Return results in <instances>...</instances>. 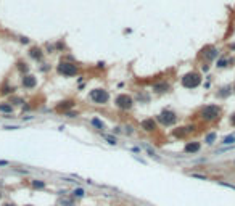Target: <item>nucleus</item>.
<instances>
[{
    "instance_id": "1",
    "label": "nucleus",
    "mask_w": 235,
    "mask_h": 206,
    "mask_svg": "<svg viewBox=\"0 0 235 206\" xmlns=\"http://www.w3.org/2000/svg\"><path fill=\"white\" fill-rule=\"evenodd\" d=\"M89 98L97 103V105H106L108 101H110V93H108V90H105V89H93V90H90V93H89Z\"/></svg>"
},
{
    "instance_id": "2",
    "label": "nucleus",
    "mask_w": 235,
    "mask_h": 206,
    "mask_svg": "<svg viewBox=\"0 0 235 206\" xmlns=\"http://www.w3.org/2000/svg\"><path fill=\"white\" fill-rule=\"evenodd\" d=\"M114 105L119 110L127 111V110H130L134 106V98L130 95H127V93H119V95L114 98Z\"/></svg>"
},
{
    "instance_id": "3",
    "label": "nucleus",
    "mask_w": 235,
    "mask_h": 206,
    "mask_svg": "<svg viewBox=\"0 0 235 206\" xmlns=\"http://www.w3.org/2000/svg\"><path fill=\"white\" fill-rule=\"evenodd\" d=\"M201 84V76L198 73H187L182 77V86L185 89H196Z\"/></svg>"
},
{
    "instance_id": "4",
    "label": "nucleus",
    "mask_w": 235,
    "mask_h": 206,
    "mask_svg": "<svg viewBox=\"0 0 235 206\" xmlns=\"http://www.w3.org/2000/svg\"><path fill=\"white\" fill-rule=\"evenodd\" d=\"M219 113H221L219 106L208 105V106H205V108L201 110L200 116H201V119H205V121H214V119L219 118Z\"/></svg>"
},
{
    "instance_id": "5",
    "label": "nucleus",
    "mask_w": 235,
    "mask_h": 206,
    "mask_svg": "<svg viewBox=\"0 0 235 206\" xmlns=\"http://www.w3.org/2000/svg\"><path fill=\"white\" fill-rule=\"evenodd\" d=\"M56 71L61 74V76L71 77V76H76V74H77V66H76L74 63L61 61V63L58 64V68H56Z\"/></svg>"
},
{
    "instance_id": "6",
    "label": "nucleus",
    "mask_w": 235,
    "mask_h": 206,
    "mask_svg": "<svg viewBox=\"0 0 235 206\" xmlns=\"http://www.w3.org/2000/svg\"><path fill=\"white\" fill-rule=\"evenodd\" d=\"M156 121H158V123H161L163 126H172V124H176L177 116H176L174 111L166 110V111H163V113H159L156 116Z\"/></svg>"
},
{
    "instance_id": "7",
    "label": "nucleus",
    "mask_w": 235,
    "mask_h": 206,
    "mask_svg": "<svg viewBox=\"0 0 235 206\" xmlns=\"http://www.w3.org/2000/svg\"><path fill=\"white\" fill-rule=\"evenodd\" d=\"M140 127H142L145 132H155V130H156V121L153 118H147L140 123Z\"/></svg>"
},
{
    "instance_id": "8",
    "label": "nucleus",
    "mask_w": 235,
    "mask_h": 206,
    "mask_svg": "<svg viewBox=\"0 0 235 206\" xmlns=\"http://www.w3.org/2000/svg\"><path fill=\"white\" fill-rule=\"evenodd\" d=\"M37 86V77L36 76H31V74H26L23 77V87L24 89H34Z\"/></svg>"
},
{
    "instance_id": "9",
    "label": "nucleus",
    "mask_w": 235,
    "mask_h": 206,
    "mask_svg": "<svg viewBox=\"0 0 235 206\" xmlns=\"http://www.w3.org/2000/svg\"><path fill=\"white\" fill-rule=\"evenodd\" d=\"M74 106V101L73 100H64L61 103H58L56 105V111H63V113H68L69 110H71Z\"/></svg>"
},
{
    "instance_id": "10",
    "label": "nucleus",
    "mask_w": 235,
    "mask_h": 206,
    "mask_svg": "<svg viewBox=\"0 0 235 206\" xmlns=\"http://www.w3.org/2000/svg\"><path fill=\"white\" fill-rule=\"evenodd\" d=\"M29 57L37 60V61H40L42 57H44V52H42V48H39V47H32L29 50Z\"/></svg>"
},
{
    "instance_id": "11",
    "label": "nucleus",
    "mask_w": 235,
    "mask_h": 206,
    "mask_svg": "<svg viewBox=\"0 0 235 206\" xmlns=\"http://www.w3.org/2000/svg\"><path fill=\"white\" fill-rule=\"evenodd\" d=\"M200 148H201V145L198 142H190L185 145V153H196V151H200Z\"/></svg>"
},
{
    "instance_id": "12",
    "label": "nucleus",
    "mask_w": 235,
    "mask_h": 206,
    "mask_svg": "<svg viewBox=\"0 0 235 206\" xmlns=\"http://www.w3.org/2000/svg\"><path fill=\"white\" fill-rule=\"evenodd\" d=\"M203 55H205L206 60H214L216 57H218V50H216L214 47H208V48H206V52L203 50Z\"/></svg>"
},
{
    "instance_id": "13",
    "label": "nucleus",
    "mask_w": 235,
    "mask_h": 206,
    "mask_svg": "<svg viewBox=\"0 0 235 206\" xmlns=\"http://www.w3.org/2000/svg\"><path fill=\"white\" fill-rule=\"evenodd\" d=\"M153 90L156 93H164L169 90V84L168 82H161V84H155L153 86Z\"/></svg>"
},
{
    "instance_id": "14",
    "label": "nucleus",
    "mask_w": 235,
    "mask_h": 206,
    "mask_svg": "<svg viewBox=\"0 0 235 206\" xmlns=\"http://www.w3.org/2000/svg\"><path fill=\"white\" fill-rule=\"evenodd\" d=\"M0 111L5 114H11L13 113V105L11 103H0Z\"/></svg>"
},
{
    "instance_id": "15",
    "label": "nucleus",
    "mask_w": 235,
    "mask_h": 206,
    "mask_svg": "<svg viewBox=\"0 0 235 206\" xmlns=\"http://www.w3.org/2000/svg\"><path fill=\"white\" fill-rule=\"evenodd\" d=\"M90 124H92V126H95L97 129H105V124H103V121H100L98 118H92Z\"/></svg>"
},
{
    "instance_id": "16",
    "label": "nucleus",
    "mask_w": 235,
    "mask_h": 206,
    "mask_svg": "<svg viewBox=\"0 0 235 206\" xmlns=\"http://www.w3.org/2000/svg\"><path fill=\"white\" fill-rule=\"evenodd\" d=\"M84 195H86L84 189H74L73 190V198H82Z\"/></svg>"
},
{
    "instance_id": "17",
    "label": "nucleus",
    "mask_w": 235,
    "mask_h": 206,
    "mask_svg": "<svg viewBox=\"0 0 235 206\" xmlns=\"http://www.w3.org/2000/svg\"><path fill=\"white\" fill-rule=\"evenodd\" d=\"M61 206H74V198H61L60 200Z\"/></svg>"
},
{
    "instance_id": "18",
    "label": "nucleus",
    "mask_w": 235,
    "mask_h": 206,
    "mask_svg": "<svg viewBox=\"0 0 235 206\" xmlns=\"http://www.w3.org/2000/svg\"><path fill=\"white\" fill-rule=\"evenodd\" d=\"M13 92H15V87H10V86H3L2 90H0L2 95H8V93H13Z\"/></svg>"
},
{
    "instance_id": "19",
    "label": "nucleus",
    "mask_w": 235,
    "mask_h": 206,
    "mask_svg": "<svg viewBox=\"0 0 235 206\" xmlns=\"http://www.w3.org/2000/svg\"><path fill=\"white\" fill-rule=\"evenodd\" d=\"M18 69H20L21 73H27L29 71V66H27V63H24V61H18Z\"/></svg>"
},
{
    "instance_id": "20",
    "label": "nucleus",
    "mask_w": 235,
    "mask_h": 206,
    "mask_svg": "<svg viewBox=\"0 0 235 206\" xmlns=\"http://www.w3.org/2000/svg\"><path fill=\"white\" fill-rule=\"evenodd\" d=\"M233 142H235V135H227V137L222 140V143H224V145H232Z\"/></svg>"
},
{
    "instance_id": "21",
    "label": "nucleus",
    "mask_w": 235,
    "mask_h": 206,
    "mask_svg": "<svg viewBox=\"0 0 235 206\" xmlns=\"http://www.w3.org/2000/svg\"><path fill=\"white\" fill-rule=\"evenodd\" d=\"M32 187H34V189H44L45 182H42V180H32Z\"/></svg>"
},
{
    "instance_id": "22",
    "label": "nucleus",
    "mask_w": 235,
    "mask_h": 206,
    "mask_svg": "<svg viewBox=\"0 0 235 206\" xmlns=\"http://www.w3.org/2000/svg\"><path fill=\"white\" fill-rule=\"evenodd\" d=\"M10 103H15V105H23V103H24V100H23V98H20V97H11V98H10Z\"/></svg>"
},
{
    "instance_id": "23",
    "label": "nucleus",
    "mask_w": 235,
    "mask_h": 206,
    "mask_svg": "<svg viewBox=\"0 0 235 206\" xmlns=\"http://www.w3.org/2000/svg\"><path fill=\"white\" fill-rule=\"evenodd\" d=\"M103 137L106 139V142L110 143V145H116L118 143V140H116V137H111V135H103Z\"/></svg>"
},
{
    "instance_id": "24",
    "label": "nucleus",
    "mask_w": 235,
    "mask_h": 206,
    "mask_svg": "<svg viewBox=\"0 0 235 206\" xmlns=\"http://www.w3.org/2000/svg\"><path fill=\"white\" fill-rule=\"evenodd\" d=\"M214 140H216V134L213 132V134H208V135H206V143H213L214 142Z\"/></svg>"
},
{
    "instance_id": "25",
    "label": "nucleus",
    "mask_w": 235,
    "mask_h": 206,
    "mask_svg": "<svg viewBox=\"0 0 235 206\" xmlns=\"http://www.w3.org/2000/svg\"><path fill=\"white\" fill-rule=\"evenodd\" d=\"M225 66H227V60H219V61H218V68H225Z\"/></svg>"
},
{
    "instance_id": "26",
    "label": "nucleus",
    "mask_w": 235,
    "mask_h": 206,
    "mask_svg": "<svg viewBox=\"0 0 235 206\" xmlns=\"http://www.w3.org/2000/svg\"><path fill=\"white\" fill-rule=\"evenodd\" d=\"M66 116H68V118H77V116H79V113H77V111H76V113H74V111H68V113H66Z\"/></svg>"
},
{
    "instance_id": "27",
    "label": "nucleus",
    "mask_w": 235,
    "mask_h": 206,
    "mask_svg": "<svg viewBox=\"0 0 235 206\" xmlns=\"http://www.w3.org/2000/svg\"><path fill=\"white\" fill-rule=\"evenodd\" d=\"M124 129H126V134H132V132H134V130H132V126H126Z\"/></svg>"
},
{
    "instance_id": "28",
    "label": "nucleus",
    "mask_w": 235,
    "mask_h": 206,
    "mask_svg": "<svg viewBox=\"0 0 235 206\" xmlns=\"http://www.w3.org/2000/svg\"><path fill=\"white\" fill-rule=\"evenodd\" d=\"M5 129H8V130H15V129H20V126H5Z\"/></svg>"
},
{
    "instance_id": "29",
    "label": "nucleus",
    "mask_w": 235,
    "mask_h": 206,
    "mask_svg": "<svg viewBox=\"0 0 235 206\" xmlns=\"http://www.w3.org/2000/svg\"><path fill=\"white\" fill-rule=\"evenodd\" d=\"M21 42L23 44H29V39H27V37H21Z\"/></svg>"
},
{
    "instance_id": "30",
    "label": "nucleus",
    "mask_w": 235,
    "mask_h": 206,
    "mask_svg": "<svg viewBox=\"0 0 235 206\" xmlns=\"http://www.w3.org/2000/svg\"><path fill=\"white\" fill-rule=\"evenodd\" d=\"M230 123H232V124H233V126H235V113H233V114H232V118H230Z\"/></svg>"
},
{
    "instance_id": "31",
    "label": "nucleus",
    "mask_w": 235,
    "mask_h": 206,
    "mask_svg": "<svg viewBox=\"0 0 235 206\" xmlns=\"http://www.w3.org/2000/svg\"><path fill=\"white\" fill-rule=\"evenodd\" d=\"M47 50H49V53H52V52H53V47L49 45V47H47Z\"/></svg>"
},
{
    "instance_id": "32",
    "label": "nucleus",
    "mask_w": 235,
    "mask_h": 206,
    "mask_svg": "<svg viewBox=\"0 0 235 206\" xmlns=\"http://www.w3.org/2000/svg\"><path fill=\"white\" fill-rule=\"evenodd\" d=\"M8 164V161H0V166H7Z\"/></svg>"
},
{
    "instance_id": "33",
    "label": "nucleus",
    "mask_w": 235,
    "mask_h": 206,
    "mask_svg": "<svg viewBox=\"0 0 235 206\" xmlns=\"http://www.w3.org/2000/svg\"><path fill=\"white\" fill-rule=\"evenodd\" d=\"M2 206H15L13 203H5V204H2Z\"/></svg>"
},
{
    "instance_id": "34",
    "label": "nucleus",
    "mask_w": 235,
    "mask_h": 206,
    "mask_svg": "<svg viewBox=\"0 0 235 206\" xmlns=\"http://www.w3.org/2000/svg\"><path fill=\"white\" fill-rule=\"evenodd\" d=\"M24 206H34V204H24Z\"/></svg>"
},
{
    "instance_id": "35",
    "label": "nucleus",
    "mask_w": 235,
    "mask_h": 206,
    "mask_svg": "<svg viewBox=\"0 0 235 206\" xmlns=\"http://www.w3.org/2000/svg\"><path fill=\"white\" fill-rule=\"evenodd\" d=\"M0 198H2V192H0Z\"/></svg>"
},
{
    "instance_id": "36",
    "label": "nucleus",
    "mask_w": 235,
    "mask_h": 206,
    "mask_svg": "<svg viewBox=\"0 0 235 206\" xmlns=\"http://www.w3.org/2000/svg\"><path fill=\"white\" fill-rule=\"evenodd\" d=\"M233 89H235V86H233Z\"/></svg>"
}]
</instances>
